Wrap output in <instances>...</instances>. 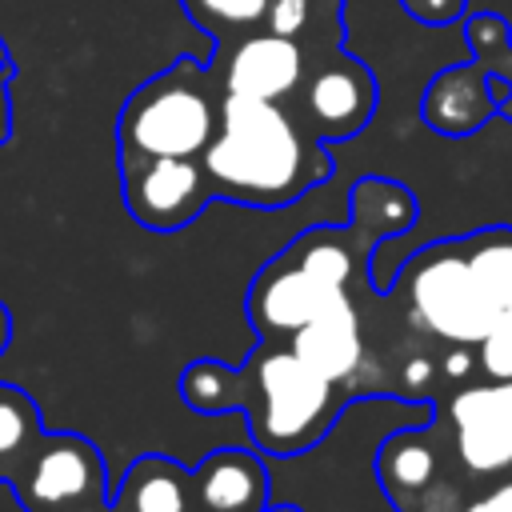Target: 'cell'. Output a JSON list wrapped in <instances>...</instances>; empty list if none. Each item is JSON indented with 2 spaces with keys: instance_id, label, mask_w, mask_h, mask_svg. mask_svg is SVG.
<instances>
[{
  "instance_id": "6da1fadb",
  "label": "cell",
  "mask_w": 512,
  "mask_h": 512,
  "mask_svg": "<svg viewBox=\"0 0 512 512\" xmlns=\"http://www.w3.org/2000/svg\"><path fill=\"white\" fill-rule=\"evenodd\" d=\"M416 196L388 176H360L348 192V224H312L288 240L248 284L244 312L260 340L288 344L296 328L372 288V256L416 224Z\"/></svg>"
},
{
  "instance_id": "7a4b0ae2",
  "label": "cell",
  "mask_w": 512,
  "mask_h": 512,
  "mask_svg": "<svg viewBox=\"0 0 512 512\" xmlns=\"http://www.w3.org/2000/svg\"><path fill=\"white\" fill-rule=\"evenodd\" d=\"M180 400L204 416L240 412L256 452L292 460L336 428L356 392L316 376L288 344L256 340L244 364L192 360L180 372Z\"/></svg>"
},
{
  "instance_id": "3957f363",
  "label": "cell",
  "mask_w": 512,
  "mask_h": 512,
  "mask_svg": "<svg viewBox=\"0 0 512 512\" xmlns=\"http://www.w3.org/2000/svg\"><path fill=\"white\" fill-rule=\"evenodd\" d=\"M200 160L212 196L248 208H284L332 176L324 140H316L292 108L232 92L220 96V124Z\"/></svg>"
},
{
  "instance_id": "277c9868",
  "label": "cell",
  "mask_w": 512,
  "mask_h": 512,
  "mask_svg": "<svg viewBox=\"0 0 512 512\" xmlns=\"http://www.w3.org/2000/svg\"><path fill=\"white\" fill-rule=\"evenodd\" d=\"M220 76L180 56L128 92L116 116V156H204L220 124Z\"/></svg>"
},
{
  "instance_id": "5b68a950",
  "label": "cell",
  "mask_w": 512,
  "mask_h": 512,
  "mask_svg": "<svg viewBox=\"0 0 512 512\" xmlns=\"http://www.w3.org/2000/svg\"><path fill=\"white\" fill-rule=\"evenodd\" d=\"M388 292L404 304V320L416 336L440 340L448 348H476L500 320L468 264L460 236L416 248L400 264Z\"/></svg>"
},
{
  "instance_id": "8992f818",
  "label": "cell",
  "mask_w": 512,
  "mask_h": 512,
  "mask_svg": "<svg viewBox=\"0 0 512 512\" xmlns=\"http://www.w3.org/2000/svg\"><path fill=\"white\" fill-rule=\"evenodd\" d=\"M376 480L396 512H460L476 496L436 416L400 424L380 440Z\"/></svg>"
},
{
  "instance_id": "52a82bcc",
  "label": "cell",
  "mask_w": 512,
  "mask_h": 512,
  "mask_svg": "<svg viewBox=\"0 0 512 512\" xmlns=\"http://www.w3.org/2000/svg\"><path fill=\"white\" fill-rule=\"evenodd\" d=\"M436 420L476 492L512 476V380L452 384L436 404Z\"/></svg>"
},
{
  "instance_id": "ba28073f",
  "label": "cell",
  "mask_w": 512,
  "mask_h": 512,
  "mask_svg": "<svg viewBox=\"0 0 512 512\" xmlns=\"http://www.w3.org/2000/svg\"><path fill=\"white\" fill-rule=\"evenodd\" d=\"M128 216L148 232L188 228L212 196L200 156H116Z\"/></svg>"
},
{
  "instance_id": "9c48e42d",
  "label": "cell",
  "mask_w": 512,
  "mask_h": 512,
  "mask_svg": "<svg viewBox=\"0 0 512 512\" xmlns=\"http://www.w3.org/2000/svg\"><path fill=\"white\" fill-rule=\"evenodd\" d=\"M376 100V72L340 48L304 68V80L292 92V116L324 144L352 140L376 116Z\"/></svg>"
},
{
  "instance_id": "30bf717a",
  "label": "cell",
  "mask_w": 512,
  "mask_h": 512,
  "mask_svg": "<svg viewBox=\"0 0 512 512\" xmlns=\"http://www.w3.org/2000/svg\"><path fill=\"white\" fill-rule=\"evenodd\" d=\"M12 496L24 504V512H52L84 500L108 496V468L100 448L80 432H44V444L24 472V480L12 488Z\"/></svg>"
},
{
  "instance_id": "8fae6325",
  "label": "cell",
  "mask_w": 512,
  "mask_h": 512,
  "mask_svg": "<svg viewBox=\"0 0 512 512\" xmlns=\"http://www.w3.org/2000/svg\"><path fill=\"white\" fill-rule=\"evenodd\" d=\"M212 68H220L216 76H220L224 92L248 96V100H276V104H284L300 88L308 60H304L300 40L260 28V32H248L236 44L220 48Z\"/></svg>"
},
{
  "instance_id": "7c38bea8",
  "label": "cell",
  "mask_w": 512,
  "mask_h": 512,
  "mask_svg": "<svg viewBox=\"0 0 512 512\" xmlns=\"http://www.w3.org/2000/svg\"><path fill=\"white\" fill-rule=\"evenodd\" d=\"M504 96H508V80H500L480 56H468L460 64L440 68L428 80L420 96V120L440 136L460 140L480 132L492 116H500Z\"/></svg>"
},
{
  "instance_id": "4fadbf2b",
  "label": "cell",
  "mask_w": 512,
  "mask_h": 512,
  "mask_svg": "<svg viewBox=\"0 0 512 512\" xmlns=\"http://www.w3.org/2000/svg\"><path fill=\"white\" fill-rule=\"evenodd\" d=\"M192 476L200 512H264L272 504V468L256 448H212Z\"/></svg>"
},
{
  "instance_id": "5bb4252c",
  "label": "cell",
  "mask_w": 512,
  "mask_h": 512,
  "mask_svg": "<svg viewBox=\"0 0 512 512\" xmlns=\"http://www.w3.org/2000/svg\"><path fill=\"white\" fill-rule=\"evenodd\" d=\"M288 348L316 376H324L332 384H348L356 392V400H360L356 380H360V368L368 360V344H364V320H360L352 300L332 308V312H324V316H316V320H308L304 328H296Z\"/></svg>"
},
{
  "instance_id": "9a60e30c",
  "label": "cell",
  "mask_w": 512,
  "mask_h": 512,
  "mask_svg": "<svg viewBox=\"0 0 512 512\" xmlns=\"http://www.w3.org/2000/svg\"><path fill=\"white\" fill-rule=\"evenodd\" d=\"M112 512H200L196 476L164 452H144L116 480Z\"/></svg>"
},
{
  "instance_id": "2e32d148",
  "label": "cell",
  "mask_w": 512,
  "mask_h": 512,
  "mask_svg": "<svg viewBox=\"0 0 512 512\" xmlns=\"http://www.w3.org/2000/svg\"><path fill=\"white\" fill-rule=\"evenodd\" d=\"M44 444L40 404L28 388L0 380V484L12 492Z\"/></svg>"
},
{
  "instance_id": "e0dca14e",
  "label": "cell",
  "mask_w": 512,
  "mask_h": 512,
  "mask_svg": "<svg viewBox=\"0 0 512 512\" xmlns=\"http://www.w3.org/2000/svg\"><path fill=\"white\" fill-rule=\"evenodd\" d=\"M464 240L468 264L480 280V288L488 292V300L496 304V312H512V224H492V228H476Z\"/></svg>"
},
{
  "instance_id": "ac0fdd59",
  "label": "cell",
  "mask_w": 512,
  "mask_h": 512,
  "mask_svg": "<svg viewBox=\"0 0 512 512\" xmlns=\"http://www.w3.org/2000/svg\"><path fill=\"white\" fill-rule=\"evenodd\" d=\"M180 4L192 16V24L216 40V48H228L240 36L260 32L268 16V0H180Z\"/></svg>"
},
{
  "instance_id": "d6986e66",
  "label": "cell",
  "mask_w": 512,
  "mask_h": 512,
  "mask_svg": "<svg viewBox=\"0 0 512 512\" xmlns=\"http://www.w3.org/2000/svg\"><path fill=\"white\" fill-rule=\"evenodd\" d=\"M464 36H468L472 56H480L500 80H508V96L500 100V116L512 124V28H508V20L500 12L468 16Z\"/></svg>"
},
{
  "instance_id": "ffe728a7",
  "label": "cell",
  "mask_w": 512,
  "mask_h": 512,
  "mask_svg": "<svg viewBox=\"0 0 512 512\" xmlns=\"http://www.w3.org/2000/svg\"><path fill=\"white\" fill-rule=\"evenodd\" d=\"M476 364L488 380H512V312H504L476 344Z\"/></svg>"
},
{
  "instance_id": "44dd1931",
  "label": "cell",
  "mask_w": 512,
  "mask_h": 512,
  "mask_svg": "<svg viewBox=\"0 0 512 512\" xmlns=\"http://www.w3.org/2000/svg\"><path fill=\"white\" fill-rule=\"evenodd\" d=\"M400 8L416 20V24H428V28H444V24H456L464 20L468 12V0H400Z\"/></svg>"
},
{
  "instance_id": "7402d4cb",
  "label": "cell",
  "mask_w": 512,
  "mask_h": 512,
  "mask_svg": "<svg viewBox=\"0 0 512 512\" xmlns=\"http://www.w3.org/2000/svg\"><path fill=\"white\" fill-rule=\"evenodd\" d=\"M12 76H16V60L8 56L4 36H0V148L12 136Z\"/></svg>"
},
{
  "instance_id": "603a6c76",
  "label": "cell",
  "mask_w": 512,
  "mask_h": 512,
  "mask_svg": "<svg viewBox=\"0 0 512 512\" xmlns=\"http://www.w3.org/2000/svg\"><path fill=\"white\" fill-rule=\"evenodd\" d=\"M460 512H512V476H504V480L480 488Z\"/></svg>"
},
{
  "instance_id": "cb8c5ba5",
  "label": "cell",
  "mask_w": 512,
  "mask_h": 512,
  "mask_svg": "<svg viewBox=\"0 0 512 512\" xmlns=\"http://www.w3.org/2000/svg\"><path fill=\"white\" fill-rule=\"evenodd\" d=\"M8 344H12V308L0 300V356L8 352Z\"/></svg>"
},
{
  "instance_id": "d4e9b609",
  "label": "cell",
  "mask_w": 512,
  "mask_h": 512,
  "mask_svg": "<svg viewBox=\"0 0 512 512\" xmlns=\"http://www.w3.org/2000/svg\"><path fill=\"white\" fill-rule=\"evenodd\" d=\"M52 512H112V500H84V504H68V508H52Z\"/></svg>"
},
{
  "instance_id": "484cf974",
  "label": "cell",
  "mask_w": 512,
  "mask_h": 512,
  "mask_svg": "<svg viewBox=\"0 0 512 512\" xmlns=\"http://www.w3.org/2000/svg\"><path fill=\"white\" fill-rule=\"evenodd\" d=\"M264 512H304V508H296V504H288V500H272Z\"/></svg>"
}]
</instances>
